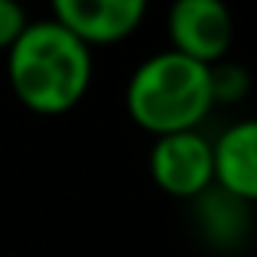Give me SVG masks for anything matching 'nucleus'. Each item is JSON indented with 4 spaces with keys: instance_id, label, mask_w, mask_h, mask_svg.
<instances>
[{
    "instance_id": "1",
    "label": "nucleus",
    "mask_w": 257,
    "mask_h": 257,
    "mask_svg": "<svg viewBox=\"0 0 257 257\" xmlns=\"http://www.w3.org/2000/svg\"><path fill=\"white\" fill-rule=\"evenodd\" d=\"M7 78L26 111L56 117L85 98L91 85V49L56 20H33L7 49Z\"/></svg>"
},
{
    "instance_id": "2",
    "label": "nucleus",
    "mask_w": 257,
    "mask_h": 257,
    "mask_svg": "<svg viewBox=\"0 0 257 257\" xmlns=\"http://www.w3.org/2000/svg\"><path fill=\"white\" fill-rule=\"evenodd\" d=\"M212 107L208 65L173 49L147 59L127 82V111L134 124L153 137L195 131Z\"/></svg>"
},
{
    "instance_id": "3",
    "label": "nucleus",
    "mask_w": 257,
    "mask_h": 257,
    "mask_svg": "<svg viewBox=\"0 0 257 257\" xmlns=\"http://www.w3.org/2000/svg\"><path fill=\"white\" fill-rule=\"evenodd\" d=\"M173 52L192 59L199 65H218L225 62L234 39V20L225 4L218 0H179L170 7L166 17Z\"/></svg>"
},
{
    "instance_id": "4",
    "label": "nucleus",
    "mask_w": 257,
    "mask_h": 257,
    "mask_svg": "<svg viewBox=\"0 0 257 257\" xmlns=\"http://www.w3.org/2000/svg\"><path fill=\"white\" fill-rule=\"evenodd\" d=\"M153 182L176 199H199L212 189V140L199 131L157 137L150 150Z\"/></svg>"
},
{
    "instance_id": "5",
    "label": "nucleus",
    "mask_w": 257,
    "mask_h": 257,
    "mask_svg": "<svg viewBox=\"0 0 257 257\" xmlns=\"http://www.w3.org/2000/svg\"><path fill=\"white\" fill-rule=\"evenodd\" d=\"M147 13L144 0H59L52 20L82 46H111L127 39Z\"/></svg>"
},
{
    "instance_id": "6",
    "label": "nucleus",
    "mask_w": 257,
    "mask_h": 257,
    "mask_svg": "<svg viewBox=\"0 0 257 257\" xmlns=\"http://www.w3.org/2000/svg\"><path fill=\"white\" fill-rule=\"evenodd\" d=\"M212 182L234 202L257 199V124L238 120L212 144Z\"/></svg>"
},
{
    "instance_id": "7",
    "label": "nucleus",
    "mask_w": 257,
    "mask_h": 257,
    "mask_svg": "<svg viewBox=\"0 0 257 257\" xmlns=\"http://www.w3.org/2000/svg\"><path fill=\"white\" fill-rule=\"evenodd\" d=\"M208 88H212V104H234L251 91V75L244 65L218 62L208 69Z\"/></svg>"
},
{
    "instance_id": "8",
    "label": "nucleus",
    "mask_w": 257,
    "mask_h": 257,
    "mask_svg": "<svg viewBox=\"0 0 257 257\" xmlns=\"http://www.w3.org/2000/svg\"><path fill=\"white\" fill-rule=\"evenodd\" d=\"M26 10L13 0H0V49H10L17 36L26 30Z\"/></svg>"
}]
</instances>
